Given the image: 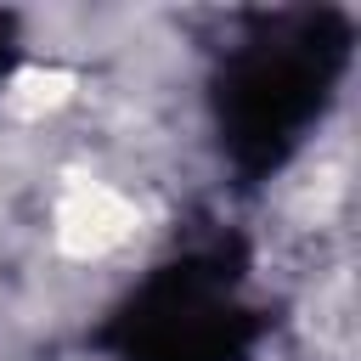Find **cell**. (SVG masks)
<instances>
[{"mask_svg":"<svg viewBox=\"0 0 361 361\" xmlns=\"http://www.w3.org/2000/svg\"><path fill=\"white\" fill-rule=\"evenodd\" d=\"M45 226H51L56 254L96 265V259H113L118 248L135 243V231H141V197L124 192L113 175L73 169V175L56 180V192L45 203Z\"/></svg>","mask_w":361,"mask_h":361,"instance_id":"obj_1","label":"cell"}]
</instances>
